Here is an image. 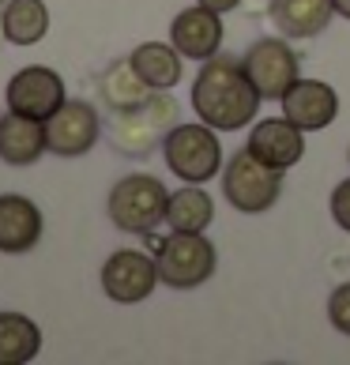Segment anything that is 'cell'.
<instances>
[{"label":"cell","instance_id":"1","mask_svg":"<svg viewBox=\"0 0 350 365\" xmlns=\"http://www.w3.org/2000/svg\"><path fill=\"white\" fill-rule=\"evenodd\" d=\"M192 110L215 132H237L257 120L260 91L252 87L241 61L215 53L211 61H204V68L192 83Z\"/></svg>","mask_w":350,"mask_h":365},{"label":"cell","instance_id":"2","mask_svg":"<svg viewBox=\"0 0 350 365\" xmlns=\"http://www.w3.org/2000/svg\"><path fill=\"white\" fill-rule=\"evenodd\" d=\"M170 192L151 173H128L110 188V222L125 234H151L158 222H166Z\"/></svg>","mask_w":350,"mask_h":365},{"label":"cell","instance_id":"3","mask_svg":"<svg viewBox=\"0 0 350 365\" xmlns=\"http://www.w3.org/2000/svg\"><path fill=\"white\" fill-rule=\"evenodd\" d=\"M279 192H282V170L260 162L249 147L230 155L222 170V196L230 200V207L245 215H260L275 204Z\"/></svg>","mask_w":350,"mask_h":365},{"label":"cell","instance_id":"4","mask_svg":"<svg viewBox=\"0 0 350 365\" xmlns=\"http://www.w3.org/2000/svg\"><path fill=\"white\" fill-rule=\"evenodd\" d=\"M166 166L177 173L185 185H204L222 170V143L211 125H177L163 140Z\"/></svg>","mask_w":350,"mask_h":365},{"label":"cell","instance_id":"5","mask_svg":"<svg viewBox=\"0 0 350 365\" xmlns=\"http://www.w3.org/2000/svg\"><path fill=\"white\" fill-rule=\"evenodd\" d=\"M177 102L166 98L163 91H155L143 106L128 113H117V120L110 125V143L117 147L120 155H132V158H143L151 155V147L158 140H166L170 128H177Z\"/></svg>","mask_w":350,"mask_h":365},{"label":"cell","instance_id":"6","mask_svg":"<svg viewBox=\"0 0 350 365\" xmlns=\"http://www.w3.org/2000/svg\"><path fill=\"white\" fill-rule=\"evenodd\" d=\"M158 279L173 290H196L215 275V245L204 234H181L173 230L166 241H158Z\"/></svg>","mask_w":350,"mask_h":365},{"label":"cell","instance_id":"7","mask_svg":"<svg viewBox=\"0 0 350 365\" xmlns=\"http://www.w3.org/2000/svg\"><path fill=\"white\" fill-rule=\"evenodd\" d=\"M241 68L249 72L252 87L260 91V98H272V102H279L302 79L298 53L282 42V38H260V42H252V49L241 57Z\"/></svg>","mask_w":350,"mask_h":365},{"label":"cell","instance_id":"8","mask_svg":"<svg viewBox=\"0 0 350 365\" xmlns=\"http://www.w3.org/2000/svg\"><path fill=\"white\" fill-rule=\"evenodd\" d=\"M158 264L140 249H117L102 264V290L117 305H136L158 287Z\"/></svg>","mask_w":350,"mask_h":365},{"label":"cell","instance_id":"9","mask_svg":"<svg viewBox=\"0 0 350 365\" xmlns=\"http://www.w3.org/2000/svg\"><path fill=\"white\" fill-rule=\"evenodd\" d=\"M8 110L26 113V117H38V120H49L53 113L61 110L64 102V79L46 68V64H31V68H19L16 76L8 79Z\"/></svg>","mask_w":350,"mask_h":365},{"label":"cell","instance_id":"10","mask_svg":"<svg viewBox=\"0 0 350 365\" xmlns=\"http://www.w3.org/2000/svg\"><path fill=\"white\" fill-rule=\"evenodd\" d=\"M102 136V117L87 102H64L57 113L46 120V143L61 158H79L87 155Z\"/></svg>","mask_w":350,"mask_h":365},{"label":"cell","instance_id":"11","mask_svg":"<svg viewBox=\"0 0 350 365\" xmlns=\"http://www.w3.org/2000/svg\"><path fill=\"white\" fill-rule=\"evenodd\" d=\"M245 147L260 162H267V166H275V170L287 173L290 166H298V162H302L305 136H302V128L294 125L290 117H264V120L252 125Z\"/></svg>","mask_w":350,"mask_h":365},{"label":"cell","instance_id":"12","mask_svg":"<svg viewBox=\"0 0 350 365\" xmlns=\"http://www.w3.org/2000/svg\"><path fill=\"white\" fill-rule=\"evenodd\" d=\"M170 42L177 46V53L188 57V61H211L215 53L222 49L219 11H211L204 4L177 11V16H173V26H170Z\"/></svg>","mask_w":350,"mask_h":365},{"label":"cell","instance_id":"13","mask_svg":"<svg viewBox=\"0 0 350 365\" xmlns=\"http://www.w3.org/2000/svg\"><path fill=\"white\" fill-rule=\"evenodd\" d=\"M279 102H282V117H290L302 132L328 128L335 113H339V94L320 79H298Z\"/></svg>","mask_w":350,"mask_h":365},{"label":"cell","instance_id":"14","mask_svg":"<svg viewBox=\"0 0 350 365\" xmlns=\"http://www.w3.org/2000/svg\"><path fill=\"white\" fill-rule=\"evenodd\" d=\"M46 151H49L46 120L16 113V110H8L0 117V162H4V166H16V170L34 166Z\"/></svg>","mask_w":350,"mask_h":365},{"label":"cell","instance_id":"15","mask_svg":"<svg viewBox=\"0 0 350 365\" xmlns=\"http://www.w3.org/2000/svg\"><path fill=\"white\" fill-rule=\"evenodd\" d=\"M42 211L34 200L4 192L0 196V252L8 256H23L42 241Z\"/></svg>","mask_w":350,"mask_h":365},{"label":"cell","instance_id":"16","mask_svg":"<svg viewBox=\"0 0 350 365\" xmlns=\"http://www.w3.org/2000/svg\"><path fill=\"white\" fill-rule=\"evenodd\" d=\"M335 16V0H272L267 19L282 38H316Z\"/></svg>","mask_w":350,"mask_h":365},{"label":"cell","instance_id":"17","mask_svg":"<svg viewBox=\"0 0 350 365\" xmlns=\"http://www.w3.org/2000/svg\"><path fill=\"white\" fill-rule=\"evenodd\" d=\"M151 94L155 91L147 87V79L136 68H132V61H113L98 79V98H102V106H110L113 113L136 110V106H143Z\"/></svg>","mask_w":350,"mask_h":365},{"label":"cell","instance_id":"18","mask_svg":"<svg viewBox=\"0 0 350 365\" xmlns=\"http://www.w3.org/2000/svg\"><path fill=\"white\" fill-rule=\"evenodd\" d=\"M0 34L11 46H38L49 34V8L42 0H8L0 11Z\"/></svg>","mask_w":350,"mask_h":365},{"label":"cell","instance_id":"19","mask_svg":"<svg viewBox=\"0 0 350 365\" xmlns=\"http://www.w3.org/2000/svg\"><path fill=\"white\" fill-rule=\"evenodd\" d=\"M128 61H132V68L147 79L151 91H170V87H177L181 76H185L177 46H166V42H143V46H136V53H132Z\"/></svg>","mask_w":350,"mask_h":365},{"label":"cell","instance_id":"20","mask_svg":"<svg viewBox=\"0 0 350 365\" xmlns=\"http://www.w3.org/2000/svg\"><path fill=\"white\" fill-rule=\"evenodd\" d=\"M42 350V328L23 313H0V365H26Z\"/></svg>","mask_w":350,"mask_h":365},{"label":"cell","instance_id":"21","mask_svg":"<svg viewBox=\"0 0 350 365\" xmlns=\"http://www.w3.org/2000/svg\"><path fill=\"white\" fill-rule=\"evenodd\" d=\"M215 219V204L211 196L200 185H185L177 192H170L166 204V222L170 230H181V234H204Z\"/></svg>","mask_w":350,"mask_h":365},{"label":"cell","instance_id":"22","mask_svg":"<svg viewBox=\"0 0 350 365\" xmlns=\"http://www.w3.org/2000/svg\"><path fill=\"white\" fill-rule=\"evenodd\" d=\"M328 320L335 331L350 335V282H343V287H335L331 297H328Z\"/></svg>","mask_w":350,"mask_h":365},{"label":"cell","instance_id":"23","mask_svg":"<svg viewBox=\"0 0 350 365\" xmlns=\"http://www.w3.org/2000/svg\"><path fill=\"white\" fill-rule=\"evenodd\" d=\"M331 219H335V226H343L350 234V178L339 181L331 192Z\"/></svg>","mask_w":350,"mask_h":365},{"label":"cell","instance_id":"24","mask_svg":"<svg viewBox=\"0 0 350 365\" xmlns=\"http://www.w3.org/2000/svg\"><path fill=\"white\" fill-rule=\"evenodd\" d=\"M196 4H204V8H211V11H219V16H222V11H234L241 0H196Z\"/></svg>","mask_w":350,"mask_h":365},{"label":"cell","instance_id":"25","mask_svg":"<svg viewBox=\"0 0 350 365\" xmlns=\"http://www.w3.org/2000/svg\"><path fill=\"white\" fill-rule=\"evenodd\" d=\"M335 16H343V19H350V0H335Z\"/></svg>","mask_w":350,"mask_h":365},{"label":"cell","instance_id":"26","mask_svg":"<svg viewBox=\"0 0 350 365\" xmlns=\"http://www.w3.org/2000/svg\"><path fill=\"white\" fill-rule=\"evenodd\" d=\"M0 4H4V0H0Z\"/></svg>","mask_w":350,"mask_h":365}]
</instances>
